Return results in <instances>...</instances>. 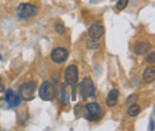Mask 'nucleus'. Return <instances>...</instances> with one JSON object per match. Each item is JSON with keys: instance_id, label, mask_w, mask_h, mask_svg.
<instances>
[{"instance_id": "obj_22", "label": "nucleus", "mask_w": 155, "mask_h": 131, "mask_svg": "<svg viewBox=\"0 0 155 131\" xmlns=\"http://www.w3.org/2000/svg\"><path fill=\"white\" fill-rule=\"evenodd\" d=\"M1 58H2V57H1V55H0V61H1Z\"/></svg>"}, {"instance_id": "obj_19", "label": "nucleus", "mask_w": 155, "mask_h": 131, "mask_svg": "<svg viewBox=\"0 0 155 131\" xmlns=\"http://www.w3.org/2000/svg\"><path fill=\"white\" fill-rule=\"evenodd\" d=\"M147 62H148V63H154L155 62V53L154 51H152V53L149 54V56L147 57Z\"/></svg>"}, {"instance_id": "obj_7", "label": "nucleus", "mask_w": 155, "mask_h": 131, "mask_svg": "<svg viewBox=\"0 0 155 131\" xmlns=\"http://www.w3.org/2000/svg\"><path fill=\"white\" fill-rule=\"evenodd\" d=\"M68 57V51L64 48H56L51 51L50 58L55 62V63H63Z\"/></svg>"}, {"instance_id": "obj_16", "label": "nucleus", "mask_w": 155, "mask_h": 131, "mask_svg": "<svg viewBox=\"0 0 155 131\" xmlns=\"http://www.w3.org/2000/svg\"><path fill=\"white\" fill-rule=\"evenodd\" d=\"M128 4H129V0H118L116 6H117V8H118V10H120V11H122V10H124V8L128 6Z\"/></svg>"}, {"instance_id": "obj_13", "label": "nucleus", "mask_w": 155, "mask_h": 131, "mask_svg": "<svg viewBox=\"0 0 155 131\" xmlns=\"http://www.w3.org/2000/svg\"><path fill=\"white\" fill-rule=\"evenodd\" d=\"M68 99H69V95H68L67 90H66V84H62V86H61V99H60V101L66 105V104H68Z\"/></svg>"}, {"instance_id": "obj_1", "label": "nucleus", "mask_w": 155, "mask_h": 131, "mask_svg": "<svg viewBox=\"0 0 155 131\" xmlns=\"http://www.w3.org/2000/svg\"><path fill=\"white\" fill-rule=\"evenodd\" d=\"M16 13H17V16H18L19 19H23V20L24 19H29L37 15V7L34 6L32 4L23 2V4H20L19 6L17 7Z\"/></svg>"}, {"instance_id": "obj_18", "label": "nucleus", "mask_w": 155, "mask_h": 131, "mask_svg": "<svg viewBox=\"0 0 155 131\" xmlns=\"http://www.w3.org/2000/svg\"><path fill=\"white\" fill-rule=\"evenodd\" d=\"M5 94H6V90H5L4 85L0 82V101L5 99Z\"/></svg>"}, {"instance_id": "obj_21", "label": "nucleus", "mask_w": 155, "mask_h": 131, "mask_svg": "<svg viewBox=\"0 0 155 131\" xmlns=\"http://www.w3.org/2000/svg\"><path fill=\"white\" fill-rule=\"evenodd\" d=\"M150 130L153 131L154 130V118L152 117V119H150Z\"/></svg>"}, {"instance_id": "obj_8", "label": "nucleus", "mask_w": 155, "mask_h": 131, "mask_svg": "<svg viewBox=\"0 0 155 131\" xmlns=\"http://www.w3.org/2000/svg\"><path fill=\"white\" fill-rule=\"evenodd\" d=\"M5 99L7 101V104L11 107H17L20 105V97L18 93H16L13 90H7L5 94Z\"/></svg>"}, {"instance_id": "obj_11", "label": "nucleus", "mask_w": 155, "mask_h": 131, "mask_svg": "<svg viewBox=\"0 0 155 131\" xmlns=\"http://www.w3.org/2000/svg\"><path fill=\"white\" fill-rule=\"evenodd\" d=\"M118 95H119V92H118V90H116V88L110 91V93L107 94V97H106V105L109 107L116 105L117 101H118Z\"/></svg>"}, {"instance_id": "obj_14", "label": "nucleus", "mask_w": 155, "mask_h": 131, "mask_svg": "<svg viewBox=\"0 0 155 131\" xmlns=\"http://www.w3.org/2000/svg\"><path fill=\"white\" fill-rule=\"evenodd\" d=\"M140 111H141V107L138 105H136V104H133V105H130L128 107V114L131 116V117H136L140 113Z\"/></svg>"}, {"instance_id": "obj_12", "label": "nucleus", "mask_w": 155, "mask_h": 131, "mask_svg": "<svg viewBox=\"0 0 155 131\" xmlns=\"http://www.w3.org/2000/svg\"><path fill=\"white\" fill-rule=\"evenodd\" d=\"M143 80H144L147 84L153 82L155 80V69L153 67H148V68L144 70V73H143Z\"/></svg>"}, {"instance_id": "obj_5", "label": "nucleus", "mask_w": 155, "mask_h": 131, "mask_svg": "<svg viewBox=\"0 0 155 131\" xmlns=\"http://www.w3.org/2000/svg\"><path fill=\"white\" fill-rule=\"evenodd\" d=\"M86 118L88 120H97L101 116V107L98 103H88L86 105Z\"/></svg>"}, {"instance_id": "obj_10", "label": "nucleus", "mask_w": 155, "mask_h": 131, "mask_svg": "<svg viewBox=\"0 0 155 131\" xmlns=\"http://www.w3.org/2000/svg\"><path fill=\"white\" fill-rule=\"evenodd\" d=\"M150 48L152 47H150L149 43H147V42H138V43L135 44L134 50H135L136 55H144V54H147L150 50Z\"/></svg>"}, {"instance_id": "obj_17", "label": "nucleus", "mask_w": 155, "mask_h": 131, "mask_svg": "<svg viewBox=\"0 0 155 131\" xmlns=\"http://www.w3.org/2000/svg\"><path fill=\"white\" fill-rule=\"evenodd\" d=\"M55 30H56V32H58V35H62L64 32V26L61 23H58L56 26H55Z\"/></svg>"}, {"instance_id": "obj_9", "label": "nucleus", "mask_w": 155, "mask_h": 131, "mask_svg": "<svg viewBox=\"0 0 155 131\" xmlns=\"http://www.w3.org/2000/svg\"><path fill=\"white\" fill-rule=\"evenodd\" d=\"M104 32H105V29H104V26L99 21L93 23L90 26V29H88V35L92 38H97V39H99V38L101 37L104 35Z\"/></svg>"}, {"instance_id": "obj_15", "label": "nucleus", "mask_w": 155, "mask_h": 131, "mask_svg": "<svg viewBox=\"0 0 155 131\" xmlns=\"http://www.w3.org/2000/svg\"><path fill=\"white\" fill-rule=\"evenodd\" d=\"M87 48L88 49H98L99 48V42H98L97 38H92V39H90L88 42H87Z\"/></svg>"}, {"instance_id": "obj_3", "label": "nucleus", "mask_w": 155, "mask_h": 131, "mask_svg": "<svg viewBox=\"0 0 155 131\" xmlns=\"http://www.w3.org/2000/svg\"><path fill=\"white\" fill-rule=\"evenodd\" d=\"M79 93L82 99H87L94 94V84L90 77H85L79 86Z\"/></svg>"}, {"instance_id": "obj_4", "label": "nucleus", "mask_w": 155, "mask_h": 131, "mask_svg": "<svg viewBox=\"0 0 155 131\" xmlns=\"http://www.w3.org/2000/svg\"><path fill=\"white\" fill-rule=\"evenodd\" d=\"M38 93L41 99H43V100H47V101L53 100L55 98V95H56V87L53 84H50L49 81H45L41 86Z\"/></svg>"}, {"instance_id": "obj_23", "label": "nucleus", "mask_w": 155, "mask_h": 131, "mask_svg": "<svg viewBox=\"0 0 155 131\" xmlns=\"http://www.w3.org/2000/svg\"><path fill=\"white\" fill-rule=\"evenodd\" d=\"M91 1H94V0H91Z\"/></svg>"}, {"instance_id": "obj_6", "label": "nucleus", "mask_w": 155, "mask_h": 131, "mask_svg": "<svg viewBox=\"0 0 155 131\" xmlns=\"http://www.w3.org/2000/svg\"><path fill=\"white\" fill-rule=\"evenodd\" d=\"M78 75H79V72H78L77 66H69V67L66 69V72H64L66 85L74 87L78 84Z\"/></svg>"}, {"instance_id": "obj_20", "label": "nucleus", "mask_w": 155, "mask_h": 131, "mask_svg": "<svg viewBox=\"0 0 155 131\" xmlns=\"http://www.w3.org/2000/svg\"><path fill=\"white\" fill-rule=\"evenodd\" d=\"M136 98H137V95H136V94H133L131 97H129V98H128L127 104H129V103H134V101L136 100Z\"/></svg>"}, {"instance_id": "obj_2", "label": "nucleus", "mask_w": 155, "mask_h": 131, "mask_svg": "<svg viewBox=\"0 0 155 131\" xmlns=\"http://www.w3.org/2000/svg\"><path fill=\"white\" fill-rule=\"evenodd\" d=\"M36 82H25L23 85H20L19 87V94H20V98L29 101V100H32L35 99V93H36Z\"/></svg>"}]
</instances>
